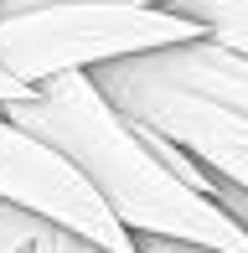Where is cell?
I'll use <instances>...</instances> for the list:
<instances>
[{"label": "cell", "instance_id": "6da1fadb", "mask_svg": "<svg viewBox=\"0 0 248 253\" xmlns=\"http://www.w3.org/2000/svg\"><path fill=\"white\" fill-rule=\"evenodd\" d=\"M0 119L47 145L52 155H62L134 243L161 238V243H191L207 253H248V233L212 197L191 191L145 145V134L104 103L88 73L41 83L31 98L5 103Z\"/></svg>", "mask_w": 248, "mask_h": 253}, {"label": "cell", "instance_id": "7a4b0ae2", "mask_svg": "<svg viewBox=\"0 0 248 253\" xmlns=\"http://www.w3.org/2000/svg\"><path fill=\"white\" fill-rule=\"evenodd\" d=\"M207 31L176 10H134V5H26L0 10V73L41 88L67 73H93L119 57H145L161 47H181Z\"/></svg>", "mask_w": 248, "mask_h": 253}, {"label": "cell", "instance_id": "3957f363", "mask_svg": "<svg viewBox=\"0 0 248 253\" xmlns=\"http://www.w3.org/2000/svg\"><path fill=\"white\" fill-rule=\"evenodd\" d=\"M88 83L104 93V103L119 119L161 134L165 145L186 150L207 176L228 181L233 191L248 197V119H233V114L212 109V103H202V98L171 93V88H161V83H145V78H134L124 62L93 67Z\"/></svg>", "mask_w": 248, "mask_h": 253}, {"label": "cell", "instance_id": "277c9868", "mask_svg": "<svg viewBox=\"0 0 248 253\" xmlns=\"http://www.w3.org/2000/svg\"><path fill=\"white\" fill-rule=\"evenodd\" d=\"M0 202L52 222L57 233L83 238L98 253H140L134 238L98 207V197L78 181V170L62 155H52L5 119H0Z\"/></svg>", "mask_w": 248, "mask_h": 253}, {"label": "cell", "instance_id": "5b68a950", "mask_svg": "<svg viewBox=\"0 0 248 253\" xmlns=\"http://www.w3.org/2000/svg\"><path fill=\"white\" fill-rule=\"evenodd\" d=\"M119 62L134 78H145V83H161L171 93L212 103V109L233 114V119H248V57L212 42V37L161 47V52H145V57H119Z\"/></svg>", "mask_w": 248, "mask_h": 253}, {"label": "cell", "instance_id": "8992f818", "mask_svg": "<svg viewBox=\"0 0 248 253\" xmlns=\"http://www.w3.org/2000/svg\"><path fill=\"white\" fill-rule=\"evenodd\" d=\"M171 10L197 21L212 42H222V47L248 57V0H176Z\"/></svg>", "mask_w": 248, "mask_h": 253}, {"label": "cell", "instance_id": "52a82bcc", "mask_svg": "<svg viewBox=\"0 0 248 253\" xmlns=\"http://www.w3.org/2000/svg\"><path fill=\"white\" fill-rule=\"evenodd\" d=\"M47 227L52 222H41V217H31V212H21V207L0 202V253H31Z\"/></svg>", "mask_w": 248, "mask_h": 253}, {"label": "cell", "instance_id": "ba28073f", "mask_svg": "<svg viewBox=\"0 0 248 253\" xmlns=\"http://www.w3.org/2000/svg\"><path fill=\"white\" fill-rule=\"evenodd\" d=\"M26 5H134V10H171L176 0H0V10H26Z\"/></svg>", "mask_w": 248, "mask_h": 253}, {"label": "cell", "instance_id": "9c48e42d", "mask_svg": "<svg viewBox=\"0 0 248 253\" xmlns=\"http://www.w3.org/2000/svg\"><path fill=\"white\" fill-rule=\"evenodd\" d=\"M31 253H98V248H88L83 238H73V233H57V227H47V233L37 238V248Z\"/></svg>", "mask_w": 248, "mask_h": 253}, {"label": "cell", "instance_id": "30bf717a", "mask_svg": "<svg viewBox=\"0 0 248 253\" xmlns=\"http://www.w3.org/2000/svg\"><path fill=\"white\" fill-rule=\"evenodd\" d=\"M31 93H37V88H26V83H16L10 73H0V109H5V103H21V98H31Z\"/></svg>", "mask_w": 248, "mask_h": 253}, {"label": "cell", "instance_id": "8fae6325", "mask_svg": "<svg viewBox=\"0 0 248 253\" xmlns=\"http://www.w3.org/2000/svg\"><path fill=\"white\" fill-rule=\"evenodd\" d=\"M134 248L140 253H207V248H191V243H161V238H140Z\"/></svg>", "mask_w": 248, "mask_h": 253}]
</instances>
